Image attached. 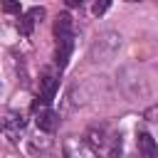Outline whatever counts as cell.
I'll use <instances>...</instances> for the list:
<instances>
[{"instance_id":"3957f363","label":"cell","mask_w":158,"mask_h":158,"mask_svg":"<svg viewBox=\"0 0 158 158\" xmlns=\"http://www.w3.org/2000/svg\"><path fill=\"white\" fill-rule=\"evenodd\" d=\"M35 123H37V128H40V131L52 133V131H57V126H59V114L44 106V109H40V111H37Z\"/></svg>"},{"instance_id":"7c38bea8","label":"cell","mask_w":158,"mask_h":158,"mask_svg":"<svg viewBox=\"0 0 158 158\" xmlns=\"http://www.w3.org/2000/svg\"><path fill=\"white\" fill-rule=\"evenodd\" d=\"M109 5H111V0H94L91 12H94V15H104V12L109 10Z\"/></svg>"},{"instance_id":"7a4b0ae2","label":"cell","mask_w":158,"mask_h":158,"mask_svg":"<svg viewBox=\"0 0 158 158\" xmlns=\"http://www.w3.org/2000/svg\"><path fill=\"white\" fill-rule=\"evenodd\" d=\"M57 86H59V77H57V72H54V69H42V77H40V101L35 104V109H37L40 104L47 106V104L54 99Z\"/></svg>"},{"instance_id":"4fadbf2b","label":"cell","mask_w":158,"mask_h":158,"mask_svg":"<svg viewBox=\"0 0 158 158\" xmlns=\"http://www.w3.org/2000/svg\"><path fill=\"white\" fill-rule=\"evenodd\" d=\"M81 2H84V0H64L67 7H81Z\"/></svg>"},{"instance_id":"9a60e30c","label":"cell","mask_w":158,"mask_h":158,"mask_svg":"<svg viewBox=\"0 0 158 158\" xmlns=\"http://www.w3.org/2000/svg\"><path fill=\"white\" fill-rule=\"evenodd\" d=\"M0 131H2V118H0Z\"/></svg>"},{"instance_id":"8992f818","label":"cell","mask_w":158,"mask_h":158,"mask_svg":"<svg viewBox=\"0 0 158 158\" xmlns=\"http://www.w3.org/2000/svg\"><path fill=\"white\" fill-rule=\"evenodd\" d=\"M72 47H74V37H67V40H57V52H54V62L59 69L67 67L69 62V54H72Z\"/></svg>"},{"instance_id":"6da1fadb","label":"cell","mask_w":158,"mask_h":158,"mask_svg":"<svg viewBox=\"0 0 158 158\" xmlns=\"http://www.w3.org/2000/svg\"><path fill=\"white\" fill-rule=\"evenodd\" d=\"M118 44H121V37H118L116 32H104V35L96 37L94 44H91V59H94V62H106V59H111L114 52L118 49Z\"/></svg>"},{"instance_id":"52a82bcc","label":"cell","mask_w":158,"mask_h":158,"mask_svg":"<svg viewBox=\"0 0 158 158\" xmlns=\"http://www.w3.org/2000/svg\"><path fill=\"white\" fill-rule=\"evenodd\" d=\"M136 146H138V153H141L143 158H156V141H153L151 133L141 131V133L136 136Z\"/></svg>"},{"instance_id":"2e32d148","label":"cell","mask_w":158,"mask_h":158,"mask_svg":"<svg viewBox=\"0 0 158 158\" xmlns=\"http://www.w3.org/2000/svg\"><path fill=\"white\" fill-rule=\"evenodd\" d=\"M136 158H138V156H136Z\"/></svg>"},{"instance_id":"5bb4252c","label":"cell","mask_w":158,"mask_h":158,"mask_svg":"<svg viewBox=\"0 0 158 158\" xmlns=\"http://www.w3.org/2000/svg\"><path fill=\"white\" fill-rule=\"evenodd\" d=\"M126 2H141V0H126Z\"/></svg>"},{"instance_id":"9c48e42d","label":"cell","mask_w":158,"mask_h":158,"mask_svg":"<svg viewBox=\"0 0 158 158\" xmlns=\"http://www.w3.org/2000/svg\"><path fill=\"white\" fill-rule=\"evenodd\" d=\"M86 138H89V146H91L94 151H99V148H104V143H106V128H104V126H91V128L86 131Z\"/></svg>"},{"instance_id":"277c9868","label":"cell","mask_w":158,"mask_h":158,"mask_svg":"<svg viewBox=\"0 0 158 158\" xmlns=\"http://www.w3.org/2000/svg\"><path fill=\"white\" fill-rule=\"evenodd\" d=\"M64 158H94V148L72 138V141L64 143Z\"/></svg>"},{"instance_id":"ba28073f","label":"cell","mask_w":158,"mask_h":158,"mask_svg":"<svg viewBox=\"0 0 158 158\" xmlns=\"http://www.w3.org/2000/svg\"><path fill=\"white\" fill-rule=\"evenodd\" d=\"M121 148H123L121 133H109V136H106V143H104L106 158H121Z\"/></svg>"},{"instance_id":"8fae6325","label":"cell","mask_w":158,"mask_h":158,"mask_svg":"<svg viewBox=\"0 0 158 158\" xmlns=\"http://www.w3.org/2000/svg\"><path fill=\"white\" fill-rule=\"evenodd\" d=\"M0 7L7 15H20V0H0Z\"/></svg>"},{"instance_id":"5b68a950","label":"cell","mask_w":158,"mask_h":158,"mask_svg":"<svg viewBox=\"0 0 158 158\" xmlns=\"http://www.w3.org/2000/svg\"><path fill=\"white\" fill-rule=\"evenodd\" d=\"M54 37H57V40L74 37V20H72V15H69V12L57 15V20H54Z\"/></svg>"},{"instance_id":"30bf717a","label":"cell","mask_w":158,"mask_h":158,"mask_svg":"<svg viewBox=\"0 0 158 158\" xmlns=\"http://www.w3.org/2000/svg\"><path fill=\"white\" fill-rule=\"evenodd\" d=\"M35 22H37V20H35L30 12H25V15L17 20V30H20V35L30 37V35H32V27H35Z\"/></svg>"}]
</instances>
